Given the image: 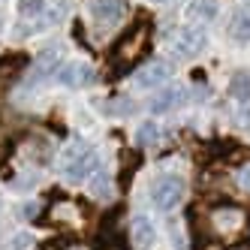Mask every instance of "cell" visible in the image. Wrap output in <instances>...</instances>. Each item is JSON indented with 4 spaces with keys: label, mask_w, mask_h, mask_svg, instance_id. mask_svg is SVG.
<instances>
[{
    "label": "cell",
    "mask_w": 250,
    "mask_h": 250,
    "mask_svg": "<svg viewBox=\"0 0 250 250\" xmlns=\"http://www.w3.org/2000/svg\"><path fill=\"white\" fill-rule=\"evenodd\" d=\"M145 45H148V19H139L136 27H130V30L118 40L112 58H115V63H121V66H130V63L142 55V51H145Z\"/></svg>",
    "instance_id": "cell-1"
},
{
    "label": "cell",
    "mask_w": 250,
    "mask_h": 250,
    "mask_svg": "<svg viewBox=\"0 0 250 250\" xmlns=\"http://www.w3.org/2000/svg\"><path fill=\"white\" fill-rule=\"evenodd\" d=\"M66 87H82V84H91L97 79V73L91 66H84V63H66L61 69V76H58Z\"/></svg>",
    "instance_id": "cell-7"
},
{
    "label": "cell",
    "mask_w": 250,
    "mask_h": 250,
    "mask_svg": "<svg viewBox=\"0 0 250 250\" xmlns=\"http://www.w3.org/2000/svg\"><path fill=\"white\" fill-rule=\"evenodd\" d=\"M160 139V130H157V124H142V127H139V133H136V142H139V145H154V142Z\"/></svg>",
    "instance_id": "cell-16"
},
{
    "label": "cell",
    "mask_w": 250,
    "mask_h": 250,
    "mask_svg": "<svg viewBox=\"0 0 250 250\" xmlns=\"http://www.w3.org/2000/svg\"><path fill=\"white\" fill-rule=\"evenodd\" d=\"M0 27H3V15H0Z\"/></svg>",
    "instance_id": "cell-22"
},
{
    "label": "cell",
    "mask_w": 250,
    "mask_h": 250,
    "mask_svg": "<svg viewBox=\"0 0 250 250\" xmlns=\"http://www.w3.org/2000/svg\"><path fill=\"white\" fill-rule=\"evenodd\" d=\"M130 238H133V247L136 250H148L151 244H154V238H157V232H154V223L148 220V217H133V223H130Z\"/></svg>",
    "instance_id": "cell-6"
},
{
    "label": "cell",
    "mask_w": 250,
    "mask_h": 250,
    "mask_svg": "<svg viewBox=\"0 0 250 250\" xmlns=\"http://www.w3.org/2000/svg\"><path fill=\"white\" fill-rule=\"evenodd\" d=\"M205 45V33L199 30V27H184L181 33L175 37V51L181 58H190V55H196Z\"/></svg>",
    "instance_id": "cell-5"
},
{
    "label": "cell",
    "mask_w": 250,
    "mask_h": 250,
    "mask_svg": "<svg viewBox=\"0 0 250 250\" xmlns=\"http://www.w3.org/2000/svg\"><path fill=\"white\" fill-rule=\"evenodd\" d=\"M190 12L202 15V19H214V15H217V3H214V0H196V3L190 6Z\"/></svg>",
    "instance_id": "cell-18"
},
{
    "label": "cell",
    "mask_w": 250,
    "mask_h": 250,
    "mask_svg": "<svg viewBox=\"0 0 250 250\" xmlns=\"http://www.w3.org/2000/svg\"><path fill=\"white\" fill-rule=\"evenodd\" d=\"M184 100V91H181V87H169V91H163V94H157L154 100H151V112H169L172 109V105H178V103H181Z\"/></svg>",
    "instance_id": "cell-11"
},
{
    "label": "cell",
    "mask_w": 250,
    "mask_h": 250,
    "mask_svg": "<svg viewBox=\"0 0 250 250\" xmlns=\"http://www.w3.org/2000/svg\"><path fill=\"white\" fill-rule=\"evenodd\" d=\"M229 33H232L235 40H250V6H244V9H238V12H235V19H232Z\"/></svg>",
    "instance_id": "cell-13"
},
{
    "label": "cell",
    "mask_w": 250,
    "mask_h": 250,
    "mask_svg": "<svg viewBox=\"0 0 250 250\" xmlns=\"http://www.w3.org/2000/svg\"><path fill=\"white\" fill-rule=\"evenodd\" d=\"M24 66H27V55H21V51L0 55V79H15Z\"/></svg>",
    "instance_id": "cell-10"
},
{
    "label": "cell",
    "mask_w": 250,
    "mask_h": 250,
    "mask_svg": "<svg viewBox=\"0 0 250 250\" xmlns=\"http://www.w3.org/2000/svg\"><path fill=\"white\" fill-rule=\"evenodd\" d=\"M45 6V0H19V12L21 15H40Z\"/></svg>",
    "instance_id": "cell-19"
},
{
    "label": "cell",
    "mask_w": 250,
    "mask_h": 250,
    "mask_svg": "<svg viewBox=\"0 0 250 250\" xmlns=\"http://www.w3.org/2000/svg\"><path fill=\"white\" fill-rule=\"evenodd\" d=\"M6 154H9V139H0V163L6 160Z\"/></svg>",
    "instance_id": "cell-21"
},
{
    "label": "cell",
    "mask_w": 250,
    "mask_h": 250,
    "mask_svg": "<svg viewBox=\"0 0 250 250\" xmlns=\"http://www.w3.org/2000/svg\"><path fill=\"white\" fill-rule=\"evenodd\" d=\"M27 157H33L37 163H45V160L51 157V145H48L45 139L33 136V139H30V145H27Z\"/></svg>",
    "instance_id": "cell-14"
},
{
    "label": "cell",
    "mask_w": 250,
    "mask_h": 250,
    "mask_svg": "<svg viewBox=\"0 0 250 250\" xmlns=\"http://www.w3.org/2000/svg\"><path fill=\"white\" fill-rule=\"evenodd\" d=\"M91 193L97 196V199H109V196H112V181H109V175H97L94 178V184H91Z\"/></svg>",
    "instance_id": "cell-17"
},
{
    "label": "cell",
    "mask_w": 250,
    "mask_h": 250,
    "mask_svg": "<svg viewBox=\"0 0 250 250\" xmlns=\"http://www.w3.org/2000/svg\"><path fill=\"white\" fill-rule=\"evenodd\" d=\"M157 3H163V0H157Z\"/></svg>",
    "instance_id": "cell-23"
},
{
    "label": "cell",
    "mask_w": 250,
    "mask_h": 250,
    "mask_svg": "<svg viewBox=\"0 0 250 250\" xmlns=\"http://www.w3.org/2000/svg\"><path fill=\"white\" fill-rule=\"evenodd\" d=\"M211 223H214V229H217V232L232 235V232H238L244 226V214L235 205H223V208H217V211L211 214Z\"/></svg>",
    "instance_id": "cell-4"
},
{
    "label": "cell",
    "mask_w": 250,
    "mask_h": 250,
    "mask_svg": "<svg viewBox=\"0 0 250 250\" xmlns=\"http://www.w3.org/2000/svg\"><path fill=\"white\" fill-rule=\"evenodd\" d=\"M30 235H27V232H24V235H15V241H12V250H27L30 247Z\"/></svg>",
    "instance_id": "cell-20"
},
{
    "label": "cell",
    "mask_w": 250,
    "mask_h": 250,
    "mask_svg": "<svg viewBox=\"0 0 250 250\" xmlns=\"http://www.w3.org/2000/svg\"><path fill=\"white\" fill-rule=\"evenodd\" d=\"M94 169H97V154L87 148V145H82V142H76V145L66 151L63 175L69 178V181H84Z\"/></svg>",
    "instance_id": "cell-2"
},
{
    "label": "cell",
    "mask_w": 250,
    "mask_h": 250,
    "mask_svg": "<svg viewBox=\"0 0 250 250\" xmlns=\"http://www.w3.org/2000/svg\"><path fill=\"white\" fill-rule=\"evenodd\" d=\"M121 15H124V0H97L94 3V19L100 24H118L121 21Z\"/></svg>",
    "instance_id": "cell-9"
},
{
    "label": "cell",
    "mask_w": 250,
    "mask_h": 250,
    "mask_svg": "<svg viewBox=\"0 0 250 250\" xmlns=\"http://www.w3.org/2000/svg\"><path fill=\"white\" fill-rule=\"evenodd\" d=\"M151 199L160 211H172L178 202L184 199V181L178 175H163L157 178L154 187H151Z\"/></svg>",
    "instance_id": "cell-3"
},
{
    "label": "cell",
    "mask_w": 250,
    "mask_h": 250,
    "mask_svg": "<svg viewBox=\"0 0 250 250\" xmlns=\"http://www.w3.org/2000/svg\"><path fill=\"white\" fill-rule=\"evenodd\" d=\"M229 94L238 97V100H247L250 97V73H238L235 79L229 82Z\"/></svg>",
    "instance_id": "cell-15"
},
{
    "label": "cell",
    "mask_w": 250,
    "mask_h": 250,
    "mask_svg": "<svg viewBox=\"0 0 250 250\" xmlns=\"http://www.w3.org/2000/svg\"><path fill=\"white\" fill-rule=\"evenodd\" d=\"M58 63H61V48H45L42 55H40V61H37V73H33V76L42 79L48 73H55Z\"/></svg>",
    "instance_id": "cell-12"
},
{
    "label": "cell",
    "mask_w": 250,
    "mask_h": 250,
    "mask_svg": "<svg viewBox=\"0 0 250 250\" xmlns=\"http://www.w3.org/2000/svg\"><path fill=\"white\" fill-rule=\"evenodd\" d=\"M166 79H169V63L154 61V63H148L145 69H139L136 84H139V87H157V84H163Z\"/></svg>",
    "instance_id": "cell-8"
}]
</instances>
